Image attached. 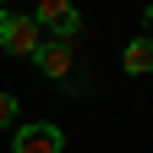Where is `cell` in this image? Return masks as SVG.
I'll use <instances>...</instances> for the list:
<instances>
[{"label":"cell","instance_id":"cell-1","mask_svg":"<svg viewBox=\"0 0 153 153\" xmlns=\"http://www.w3.org/2000/svg\"><path fill=\"white\" fill-rule=\"evenodd\" d=\"M33 22H38V33L44 38H66V44H76V38H82V11L71 6V0H38V6L27 11Z\"/></svg>","mask_w":153,"mask_h":153},{"label":"cell","instance_id":"cell-2","mask_svg":"<svg viewBox=\"0 0 153 153\" xmlns=\"http://www.w3.org/2000/svg\"><path fill=\"white\" fill-rule=\"evenodd\" d=\"M38 22L27 11H11V6H0V49L16 55V60H33V49H38Z\"/></svg>","mask_w":153,"mask_h":153},{"label":"cell","instance_id":"cell-3","mask_svg":"<svg viewBox=\"0 0 153 153\" xmlns=\"http://www.w3.org/2000/svg\"><path fill=\"white\" fill-rule=\"evenodd\" d=\"M11 153H66V131L55 120H27L11 131Z\"/></svg>","mask_w":153,"mask_h":153},{"label":"cell","instance_id":"cell-4","mask_svg":"<svg viewBox=\"0 0 153 153\" xmlns=\"http://www.w3.org/2000/svg\"><path fill=\"white\" fill-rule=\"evenodd\" d=\"M33 66L49 76V82H66L71 66H76V49L66 44V38H38V49H33Z\"/></svg>","mask_w":153,"mask_h":153},{"label":"cell","instance_id":"cell-5","mask_svg":"<svg viewBox=\"0 0 153 153\" xmlns=\"http://www.w3.org/2000/svg\"><path fill=\"white\" fill-rule=\"evenodd\" d=\"M120 71H126V76H148V71H153V38H148V33H137V38L120 49Z\"/></svg>","mask_w":153,"mask_h":153},{"label":"cell","instance_id":"cell-6","mask_svg":"<svg viewBox=\"0 0 153 153\" xmlns=\"http://www.w3.org/2000/svg\"><path fill=\"white\" fill-rule=\"evenodd\" d=\"M16 115H22V109H16V99H11V93H0V131H11Z\"/></svg>","mask_w":153,"mask_h":153},{"label":"cell","instance_id":"cell-7","mask_svg":"<svg viewBox=\"0 0 153 153\" xmlns=\"http://www.w3.org/2000/svg\"><path fill=\"white\" fill-rule=\"evenodd\" d=\"M0 6H6V0H0Z\"/></svg>","mask_w":153,"mask_h":153}]
</instances>
